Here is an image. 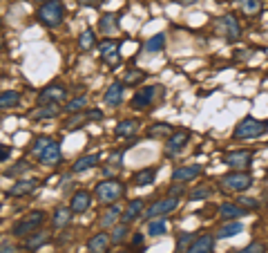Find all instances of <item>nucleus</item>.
<instances>
[{
    "instance_id": "nucleus-45",
    "label": "nucleus",
    "mask_w": 268,
    "mask_h": 253,
    "mask_svg": "<svg viewBox=\"0 0 268 253\" xmlns=\"http://www.w3.org/2000/svg\"><path fill=\"white\" fill-rule=\"evenodd\" d=\"M239 204H244L246 208H255L259 202H257V199H253V197H239Z\"/></svg>"
},
{
    "instance_id": "nucleus-28",
    "label": "nucleus",
    "mask_w": 268,
    "mask_h": 253,
    "mask_svg": "<svg viewBox=\"0 0 268 253\" xmlns=\"http://www.w3.org/2000/svg\"><path fill=\"white\" fill-rule=\"evenodd\" d=\"M98 29H101L103 34H114L116 29H119V18H116L114 14H107L101 18V23H98Z\"/></svg>"
},
{
    "instance_id": "nucleus-50",
    "label": "nucleus",
    "mask_w": 268,
    "mask_h": 253,
    "mask_svg": "<svg viewBox=\"0 0 268 253\" xmlns=\"http://www.w3.org/2000/svg\"><path fill=\"white\" fill-rule=\"evenodd\" d=\"M141 242H143V235L136 233V235H134V240H132V244H141Z\"/></svg>"
},
{
    "instance_id": "nucleus-17",
    "label": "nucleus",
    "mask_w": 268,
    "mask_h": 253,
    "mask_svg": "<svg viewBox=\"0 0 268 253\" xmlns=\"http://www.w3.org/2000/svg\"><path fill=\"white\" fill-rule=\"evenodd\" d=\"M123 92H125V85L121 81L112 83V85L107 87V92H105V103L112 105V108L121 105V101H123Z\"/></svg>"
},
{
    "instance_id": "nucleus-23",
    "label": "nucleus",
    "mask_w": 268,
    "mask_h": 253,
    "mask_svg": "<svg viewBox=\"0 0 268 253\" xmlns=\"http://www.w3.org/2000/svg\"><path fill=\"white\" fill-rule=\"evenodd\" d=\"M154 177H156V168H143V170L134 172V184L150 186V184H154Z\"/></svg>"
},
{
    "instance_id": "nucleus-34",
    "label": "nucleus",
    "mask_w": 268,
    "mask_h": 253,
    "mask_svg": "<svg viewBox=\"0 0 268 253\" xmlns=\"http://www.w3.org/2000/svg\"><path fill=\"white\" fill-rule=\"evenodd\" d=\"M94 43H96L94 32H92V29H85V32L80 34V38H78V47L83 52H87V50H92V47H94Z\"/></svg>"
},
{
    "instance_id": "nucleus-25",
    "label": "nucleus",
    "mask_w": 268,
    "mask_h": 253,
    "mask_svg": "<svg viewBox=\"0 0 268 253\" xmlns=\"http://www.w3.org/2000/svg\"><path fill=\"white\" fill-rule=\"evenodd\" d=\"M241 231H244V224H241L239 220H230L228 224H223L221 229L217 231V238H235Z\"/></svg>"
},
{
    "instance_id": "nucleus-3",
    "label": "nucleus",
    "mask_w": 268,
    "mask_h": 253,
    "mask_svg": "<svg viewBox=\"0 0 268 253\" xmlns=\"http://www.w3.org/2000/svg\"><path fill=\"white\" fill-rule=\"evenodd\" d=\"M268 130V121L255 117H246L237 123L235 128V139H255V137L264 135Z\"/></svg>"
},
{
    "instance_id": "nucleus-1",
    "label": "nucleus",
    "mask_w": 268,
    "mask_h": 253,
    "mask_svg": "<svg viewBox=\"0 0 268 253\" xmlns=\"http://www.w3.org/2000/svg\"><path fill=\"white\" fill-rule=\"evenodd\" d=\"M36 18L45 25V27H58L65 18V5H63L61 0H47L43 2L36 14Z\"/></svg>"
},
{
    "instance_id": "nucleus-32",
    "label": "nucleus",
    "mask_w": 268,
    "mask_h": 253,
    "mask_svg": "<svg viewBox=\"0 0 268 253\" xmlns=\"http://www.w3.org/2000/svg\"><path fill=\"white\" fill-rule=\"evenodd\" d=\"M121 213H123V211H121V208L116 206V204H110V208L105 211V215L101 217V226H110V224H114V222L121 217Z\"/></svg>"
},
{
    "instance_id": "nucleus-53",
    "label": "nucleus",
    "mask_w": 268,
    "mask_h": 253,
    "mask_svg": "<svg viewBox=\"0 0 268 253\" xmlns=\"http://www.w3.org/2000/svg\"><path fill=\"white\" fill-rule=\"evenodd\" d=\"M217 2H221V0H217Z\"/></svg>"
},
{
    "instance_id": "nucleus-35",
    "label": "nucleus",
    "mask_w": 268,
    "mask_h": 253,
    "mask_svg": "<svg viewBox=\"0 0 268 253\" xmlns=\"http://www.w3.org/2000/svg\"><path fill=\"white\" fill-rule=\"evenodd\" d=\"M145 77L147 74L143 72V70H130V72L125 74V79H123V85H136V83L145 81Z\"/></svg>"
},
{
    "instance_id": "nucleus-22",
    "label": "nucleus",
    "mask_w": 268,
    "mask_h": 253,
    "mask_svg": "<svg viewBox=\"0 0 268 253\" xmlns=\"http://www.w3.org/2000/svg\"><path fill=\"white\" fill-rule=\"evenodd\" d=\"M138 126H141V123H138L136 119H125V121H121L119 126H116L114 135L116 137H132L134 132L138 130Z\"/></svg>"
},
{
    "instance_id": "nucleus-10",
    "label": "nucleus",
    "mask_w": 268,
    "mask_h": 253,
    "mask_svg": "<svg viewBox=\"0 0 268 253\" xmlns=\"http://www.w3.org/2000/svg\"><path fill=\"white\" fill-rule=\"evenodd\" d=\"M219 32H221L228 41H237V38L241 36V25L232 14H226L219 20Z\"/></svg>"
},
{
    "instance_id": "nucleus-26",
    "label": "nucleus",
    "mask_w": 268,
    "mask_h": 253,
    "mask_svg": "<svg viewBox=\"0 0 268 253\" xmlns=\"http://www.w3.org/2000/svg\"><path fill=\"white\" fill-rule=\"evenodd\" d=\"M58 112H61V110H58L56 105L40 103V108H36L34 112H31V119H52V117H58Z\"/></svg>"
},
{
    "instance_id": "nucleus-20",
    "label": "nucleus",
    "mask_w": 268,
    "mask_h": 253,
    "mask_svg": "<svg viewBox=\"0 0 268 253\" xmlns=\"http://www.w3.org/2000/svg\"><path fill=\"white\" fill-rule=\"evenodd\" d=\"M141 215H143V199H134V202H130L128 208L121 213V220H123L125 224H130V222L138 220Z\"/></svg>"
},
{
    "instance_id": "nucleus-46",
    "label": "nucleus",
    "mask_w": 268,
    "mask_h": 253,
    "mask_svg": "<svg viewBox=\"0 0 268 253\" xmlns=\"http://www.w3.org/2000/svg\"><path fill=\"white\" fill-rule=\"evenodd\" d=\"M27 168H29V164H27V162H22V164H18V166H13L11 170L7 172V175H16V172H20V170H27Z\"/></svg>"
},
{
    "instance_id": "nucleus-36",
    "label": "nucleus",
    "mask_w": 268,
    "mask_h": 253,
    "mask_svg": "<svg viewBox=\"0 0 268 253\" xmlns=\"http://www.w3.org/2000/svg\"><path fill=\"white\" fill-rule=\"evenodd\" d=\"M85 105H87V99H85V96H76V99L67 101V105H65L63 110H65V112H69V114H74V112H80V110H85Z\"/></svg>"
},
{
    "instance_id": "nucleus-47",
    "label": "nucleus",
    "mask_w": 268,
    "mask_h": 253,
    "mask_svg": "<svg viewBox=\"0 0 268 253\" xmlns=\"http://www.w3.org/2000/svg\"><path fill=\"white\" fill-rule=\"evenodd\" d=\"M0 253H13V244L7 242V240H4V242H0Z\"/></svg>"
},
{
    "instance_id": "nucleus-52",
    "label": "nucleus",
    "mask_w": 268,
    "mask_h": 253,
    "mask_svg": "<svg viewBox=\"0 0 268 253\" xmlns=\"http://www.w3.org/2000/svg\"><path fill=\"white\" fill-rule=\"evenodd\" d=\"M34 2H45V0H34Z\"/></svg>"
},
{
    "instance_id": "nucleus-15",
    "label": "nucleus",
    "mask_w": 268,
    "mask_h": 253,
    "mask_svg": "<svg viewBox=\"0 0 268 253\" xmlns=\"http://www.w3.org/2000/svg\"><path fill=\"white\" fill-rule=\"evenodd\" d=\"M36 188H38V179H18L9 188V197H22V195L34 193Z\"/></svg>"
},
{
    "instance_id": "nucleus-5",
    "label": "nucleus",
    "mask_w": 268,
    "mask_h": 253,
    "mask_svg": "<svg viewBox=\"0 0 268 253\" xmlns=\"http://www.w3.org/2000/svg\"><path fill=\"white\" fill-rule=\"evenodd\" d=\"M43 222H45V213L43 211H34V213H29L27 217H22L20 222H16L13 229H11V233L16 235V238H25V235H29L31 231L38 229Z\"/></svg>"
},
{
    "instance_id": "nucleus-37",
    "label": "nucleus",
    "mask_w": 268,
    "mask_h": 253,
    "mask_svg": "<svg viewBox=\"0 0 268 253\" xmlns=\"http://www.w3.org/2000/svg\"><path fill=\"white\" fill-rule=\"evenodd\" d=\"M128 233H130L128 224H125V222H121L119 226H114V231H112V238H110V240H112L114 244H121L125 238H128Z\"/></svg>"
},
{
    "instance_id": "nucleus-30",
    "label": "nucleus",
    "mask_w": 268,
    "mask_h": 253,
    "mask_svg": "<svg viewBox=\"0 0 268 253\" xmlns=\"http://www.w3.org/2000/svg\"><path fill=\"white\" fill-rule=\"evenodd\" d=\"M241 11L246 16H257L262 14V0H239Z\"/></svg>"
},
{
    "instance_id": "nucleus-40",
    "label": "nucleus",
    "mask_w": 268,
    "mask_h": 253,
    "mask_svg": "<svg viewBox=\"0 0 268 253\" xmlns=\"http://www.w3.org/2000/svg\"><path fill=\"white\" fill-rule=\"evenodd\" d=\"M31 235V233H29ZM43 242H47V233H38V235H31V238H27V242H25V247L29 249H36V247H40Z\"/></svg>"
},
{
    "instance_id": "nucleus-24",
    "label": "nucleus",
    "mask_w": 268,
    "mask_h": 253,
    "mask_svg": "<svg viewBox=\"0 0 268 253\" xmlns=\"http://www.w3.org/2000/svg\"><path fill=\"white\" fill-rule=\"evenodd\" d=\"M219 213H221V217H226V220H239V217L246 215V208L237 206V204H221V206H219Z\"/></svg>"
},
{
    "instance_id": "nucleus-44",
    "label": "nucleus",
    "mask_w": 268,
    "mask_h": 253,
    "mask_svg": "<svg viewBox=\"0 0 268 253\" xmlns=\"http://www.w3.org/2000/svg\"><path fill=\"white\" fill-rule=\"evenodd\" d=\"M9 155H11V148H9V146H4V144H0V162H7Z\"/></svg>"
},
{
    "instance_id": "nucleus-51",
    "label": "nucleus",
    "mask_w": 268,
    "mask_h": 253,
    "mask_svg": "<svg viewBox=\"0 0 268 253\" xmlns=\"http://www.w3.org/2000/svg\"><path fill=\"white\" fill-rule=\"evenodd\" d=\"M177 2H181V5H192V2H197V0H177Z\"/></svg>"
},
{
    "instance_id": "nucleus-42",
    "label": "nucleus",
    "mask_w": 268,
    "mask_h": 253,
    "mask_svg": "<svg viewBox=\"0 0 268 253\" xmlns=\"http://www.w3.org/2000/svg\"><path fill=\"white\" fill-rule=\"evenodd\" d=\"M266 251V244H262V242H250L246 249H241L239 253H264Z\"/></svg>"
},
{
    "instance_id": "nucleus-16",
    "label": "nucleus",
    "mask_w": 268,
    "mask_h": 253,
    "mask_svg": "<svg viewBox=\"0 0 268 253\" xmlns=\"http://www.w3.org/2000/svg\"><path fill=\"white\" fill-rule=\"evenodd\" d=\"M199 175H201V166H183L172 172V181L174 184H186V181L195 179Z\"/></svg>"
},
{
    "instance_id": "nucleus-7",
    "label": "nucleus",
    "mask_w": 268,
    "mask_h": 253,
    "mask_svg": "<svg viewBox=\"0 0 268 253\" xmlns=\"http://www.w3.org/2000/svg\"><path fill=\"white\" fill-rule=\"evenodd\" d=\"M177 206H179V197L168 195V197H163V199H156V202L152 204V206L147 208L145 213H143V217H147V220H154V217L170 215V213H172Z\"/></svg>"
},
{
    "instance_id": "nucleus-8",
    "label": "nucleus",
    "mask_w": 268,
    "mask_h": 253,
    "mask_svg": "<svg viewBox=\"0 0 268 253\" xmlns=\"http://www.w3.org/2000/svg\"><path fill=\"white\" fill-rule=\"evenodd\" d=\"M223 164L228 168H232V170H246L253 164V153L250 150H232V153H228L223 157Z\"/></svg>"
},
{
    "instance_id": "nucleus-4",
    "label": "nucleus",
    "mask_w": 268,
    "mask_h": 253,
    "mask_svg": "<svg viewBox=\"0 0 268 253\" xmlns=\"http://www.w3.org/2000/svg\"><path fill=\"white\" fill-rule=\"evenodd\" d=\"M253 186V177L246 170H232L228 175L221 177V188L232 190V193H241V190H248Z\"/></svg>"
},
{
    "instance_id": "nucleus-48",
    "label": "nucleus",
    "mask_w": 268,
    "mask_h": 253,
    "mask_svg": "<svg viewBox=\"0 0 268 253\" xmlns=\"http://www.w3.org/2000/svg\"><path fill=\"white\" fill-rule=\"evenodd\" d=\"M80 5H87V7H96V5H101L103 0H78Z\"/></svg>"
},
{
    "instance_id": "nucleus-13",
    "label": "nucleus",
    "mask_w": 268,
    "mask_h": 253,
    "mask_svg": "<svg viewBox=\"0 0 268 253\" xmlns=\"http://www.w3.org/2000/svg\"><path fill=\"white\" fill-rule=\"evenodd\" d=\"M156 90H159V87H154V85H145V87H141V90H138L136 94L132 96V108H134V110H145L147 105H150L152 101H154Z\"/></svg>"
},
{
    "instance_id": "nucleus-12",
    "label": "nucleus",
    "mask_w": 268,
    "mask_h": 253,
    "mask_svg": "<svg viewBox=\"0 0 268 253\" xmlns=\"http://www.w3.org/2000/svg\"><path fill=\"white\" fill-rule=\"evenodd\" d=\"M36 157H38V162L43 164V166H56V164L61 162V146L52 139L38 155H36Z\"/></svg>"
},
{
    "instance_id": "nucleus-41",
    "label": "nucleus",
    "mask_w": 268,
    "mask_h": 253,
    "mask_svg": "<svg viewBox=\"0 0 268 253\" xmlns=\"http://www.w3.org/2000/svg\"><path fill=\"white\" fill-rule=\"evenodd\" d=\"M192 240H195V235H192V233H181V235H179V240H177V251L183 253V251H186V247H190V244H192Z\"/></svg>"
},
{
    "instance_id": "nucleus-2",
    "label": "nucleus",
    "mask_w": 268,
    "mask_h": 253,
    "mask_svg": "<svg viewBox=\"0 0 268 253\" xmlns=\"http://www.w3.org/2000/svg\"><path fill=\"white\" fill-rule=\"evenodd\" d=\"M123 184L119 179H105L101 184H96L94 188V197L101 204H116L121 197H123Z\"/></svg>"
},
{
    "instance_id": "nucleus-14",
    "label": "nucleus",
    "mask_w": 268,
    "mask_h": 253,
    "mask_svg": "<svg viewBox=\"0 0 268 253\" xmlns=\"http://www.w3.org/2000/svg\"><path fill=\"white\" fill-rule=\"evenodd\" d=\"M212 247H214V238L208 233H203V235L192 240V244L183 253H212Z\"/></svg>"
},
{
    "instance_id": "nucleus-27",
    "label": "nucleus",
    "mask_w": 268,
    "mask_h": 253,
    "mask_svg": "<svg viewBox=\"0 0 268 253\" xmlns=\"http://www.w3.org/2000/svg\"><path fill=\"white\" fill-rule=\"evenodd\" d=\"M69 220H71V208H56L54 211V217H52V222H54V226L56 229H63V226H67L69 224Z\"/></svg>"
},
{
    "instance_id": "nucleus-38",
    "label": "nucleus",
    "mask_w": 268,
    "mask_h": 253,
    "mask_svg": "<svg viewBox=\"0 0 268 253\" xmlns=\"http://www.w3.org/2000/svg\"><path fill=\"white\" fill-rule=\"evenodd\" d=\"M147 135H150V137H163V135H172V128H170L168 123H154V126H150V130H147Z\"/></svg>"
},
{
    "instance_id": "nucleus-11",
    "label": "nucleus",
    "mask_w": 268,
    "mask_h": 253,
    "mask_svg": "<svg viewBox=\"0 0 268 253\" xmlns=\"http://www.w3.org/2000/svg\"><path fill=\"white\" fill-rule=\"evenodd\" d=\"M188 141H190V132H188V130H177V132H172V135L168 137V141H165V153H168V155L181 153V150L186 148Z\"/></svg>"
},
{
    "instance_id": "nucleus-31",
    "label": "nucleus",
    "mask_w": 268,
    "mask_h": 253,
    "mask_svg": "<svg viewBox=\"0 0 268 253\" xmlns=\"http://www.w3.org/2000/svg\"><path fill=\"white\" fill-rule=\"evenodd\" d=\"M163 47H165V34H156V36H152L150 41L145 43L147 54H156V52H161Z\"/></svg>"
},
{
    "instance_id": "nucleus-33",
    "label": "nucleus",
    "mask_w": 268,
    "mask_h": 253,
    "mask_svg": "<svg viewBox=\"0 0 268 253\" xmlns=\"http://www.w3.org/2000/svg\"><path fill=\"white\" fill-rule=\"evenodd\" d=\"M212 195V186H208V184H201V186H197L195 190H190L188 193V199H205V197H210Z\"/></svg>"
},
{
    "instance_id": "nucleus-29",
    "label": "nucleus",
    "mask_w": 268,
    "mask_h": 253,
    "mask_svg": "<svg viewBox=\"0 0 268 253\" xmlns=\"http://www.w3.org/2000/svg\"><path fill=\"white\" fill-rule=\"evenodd\" d=\"M18 101H20V94H18L16 90H7L0 94V110H7V108H13V105H18Z\"/></svg>"
},
{
    "instance_id": "nucleus-49",
    "label": "nucleus",
    "mask_w": 268,
    "mask_h": 253,
    "mask_svg": "<svg viewBox=\"0 0 268 253\" xmlns=\"http://www.w3.org/2000/svg\"><path fill=\"white\" fill-rule=\"evenodd\" d=\"M87 117H89V119H101V117H103V112H101V110H89Z\"/></svg>"
},
{
    "instance_id": "nucleus-6",
    "label": "nucleus",
    "mask_w": 268,
    "mask_h": 253,
    "mask_svg": "<svg viewBox=\"0 0 268 253\" xmlns=\"http://www.w3.org/2000/svg\"><path fill=\"white\" fill-rule=\"evenodd\" d=\"M98 54L110 68H116V65H121V43L105 38V41L98 43Z\"/></svg>"
},
{
    "instance_id": "nucleus-19",
    "label": "nucleus",
    "mask_w": 268,
    "mask_h": 253,
    "mask_svg": "<svg viewBox=\"0 0 268 253\" xmlns=\"http://www.w3.org/2000/svg\"><path fill=\"white\" fill-rule=\"evenodd\" d=\"M107 247H110V235L107 233H96L89 238L87 242V251L89 253H105Z\"/></svg>"
},
{
    "instance_id": "nucleus-39",
    "label": "nucleus",
    "mask_w": 268,
    "mask_h": 253,
    "mask_svg": "<svg viewBox=\"0 0 268 253\" xmlns=\"http://www.w3.org/2000/svg\"><path fill=\"white\" fill-rule=\"evenodd\" d=\"M165 233V222L163 220H150L147 224V235H163Z\"/></svg>"
},
{
    "instance_id": "nucleus-18",
    "label": "nucleus",
    "mask_w": 268,
    "mask_h": 253,
    "mask_svg": "<svg viewBox=\"0 0 268 253\" xmlns=\"http://www.w3.org/2000/svg\"><path fill=\"white\" fill-rule=\"evenodd\" d=\"M89 204H92V195L87 193V190H78V193H74V197H71V213H85L89 208Z\"/></svg>"
},
{
    "instance_id": "nucleus-21",
    "label": "nucleus",
    "mask_w": 268,
    "mask_h": 253,
    "mask_svg": "<svg viewBox=\"0 0 268 253\" xmlns=\"http://www.w3.org/2000/svg\"><path fill=\"white\" fill-rule=\"evenodd\" d=\"M98 162H101V155H85V157H80L78 162H74L71 172H85V170H89V168L98 166Z\"/></svg>"
},
{
    "instance_id": "nucleus-9",
    "label": "nucleus",
    "mask_w": 268,
    "mask_h": 253,
    "mask_svg": "<svg viewBox=\"0 0 268 253\" xmlns=\"http://www.w3.org/2000/svg\"><path fill=\"white\" fill-rule=\"evenodd\" d=\"M65 99H67V90H65V85H63V83H52V85H47L38 94L40 103H52V105L63 103Z\"/></svg>"
},
{
    "instance_id": "nucleus-43",
    "label": "nucleus",
    "mask_w": 268,
    "mask_h": 253,
    "mask_svg": "<svg viewBox=\"0 0 268 253\" xmlns=\"http://www.w3.org/2000/svg\"><path fill=\"white\" fill-rule=\"evenodd\" d=\"M49 141H52V139H49V137H38V139L34 141V146H31V153H34V155H38L40 150H43L45 146L49 144Z\"/></svg>"
}]
</instances>
